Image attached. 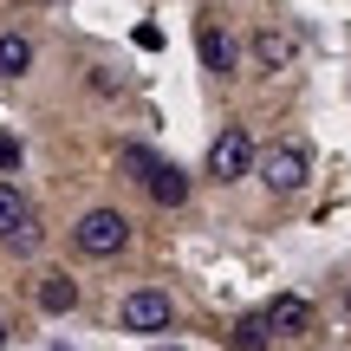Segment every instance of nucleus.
Returning a JSON list of instances; mask_svg holds the SVG:
<instances>
[{
    "label": "nucleus",
    "mask_w": 351,
    "mask_h": 351,
    "mask_svg": "<svg viewBox=\"0 0 351 351\" xmlns=\"http://www.w3.org/2000/svg\"><path fill=\"white\" fill-rule=\"evenodd\" d=\"M117 163H124V176L156 202V208H182V202H189V176L176 169V163H163L156 150H143V143H124V150H117Z\"/></svg>",
    "instance_id": "f257e3e1"
},
{
    "label": "nucleus",
    "mask_w": 351,
    "mask_h": 351,
    "mask_svg": "<svg viewBox=\"0 0 351 351\" xmlns=\"http://www.w3.org/2000/svg\"><path fill=\"white\" fill-rule=\"evenodd\" d=\"M72 247L85 254V261H111V254L130 247V215L124 208H85L72 228Z\"/></svg>",
    "instance_id": "f03ea898"
},
{
    "label": "nucleus",
    "mask_w": 351,
    "mask_h": 351,
    "mask_svg": "<svg viewBox=\"0 0 351 351\" xmlns=\"http://www.w3.org/2000/svg\"><path fill=\"white\" fill-rule=\"evenodd\" d=\"M254 176H261L274 195H300L306 176H313V156H306V143H274V150L254 156Z\"/></svg>",
    "instance_id": "7ed1b4c3"
},
{
    "label": "nucleus",
    "mask_w": 351,
    "mask_h": 351,
    "mask_svg": "<svg viewBox=\"0 0 351 351\" xmlns=\"http://www.w3.org/2000/svg\"><path fill=\"white\" fill-rule=\"evenodd\" d=\"M254 156H261V150H254L247 130H241V124H221L202 169H208V182H241V176H254Z\"/></svg>",
    "instance_id": "20e7f679"
},
{
    "label": "nucleus",
    "mask_w": 351,
    "mask_h": 351,
    "mask_svg": "<svg viewBox=\"0 0 351 351\" xmlns=\"http://www.w3.org/2000/svg\"><path fill=\"white\" fill-rule=\"evenodd\" d=\"M0 247H13V254L39 247V208L26 202L20 182H0Z\"/></svg>",
    "instance_id": "39448f33"
},
{
    "label": "nucleus",
    "mask_w": 351,
    "mask_h": 351,
    "mask_svg": "<svg viewBox=\"0 0 351 351\" xmlns=\"http://www.w3.org/2000/svg\"><path fill=\"white\" fill-rule=\"evenodd\" d=\"M117 326H124V332H169V326H176L169 293H163V287H130L124 306H117Z\"/></svg>",
    "instance_id": "423d86ee"
},
{
    "label": "nucleus",
    "mask_w": 351,
    "mask_h": 351,
    "mask_svg": "<svg viewBox=\"0 0 351 351\" xmlns=\"http://www.w3.org/2000/svg\"><path fill=\"white\" fill-rule=\"evenodd\" d=\"M195 59H202V72H215V78H234V65H241V46H234V33H228L221 20H195Z\"/></svg>",
    "instance_id": "0eeeda50"
},
{
    "label": "nucleus",
    "mask_w": 351,
    "mask_h": 351,
    "mask_svg": "<svg viewBox=\"0 0 351 351\" xmlns=\"http://www.w3.org/2000/svg\"><path fill=\"white\" fill-rule=\"evenodd\" d=\"M261 319H267L274 339H300V332H313V300H306V293H274V300L261 306Z\"/></svg>",
    "instance_id": "6e6552de"
},
{
    "label": "nucleus",
    "mask_w": 351,
    "mask_h": 351,
    "mask_svg": "<svg viewBox=\"0 0 351 351\" xmlns=\"http://www.w3.org/2000/svg\"><path fill=\"white\" fill-rule=\"evenodd\" d=\"M293 59H300V39L293 33H280V26H261V33H254V65H261V72H287Z\"/></svg>",
    "instance_id": "1a4fd4ad"
},
{
    "label": "nucleus",
    "mask_w": 351,
    "mask_h": 351,
    "mask_svg": "<svg viewBox=\"0 0 351 351\" xmlns=\"http://www.w3.org/2000/svg\"><path fill=\"white\" fill-rule=\"evenodd\" d=\"M72 306H78V280L59 274V267H46V280H39V313L59 319V313H72Z\"/></svg>",
    "instance_id": "9d476101"
},
{
    "label": "nucleus",
    "mask_w": 351,
    "mask_h": 351,
    "mask_svg": "<svg viewBox=\"0 0 351 351\" xmlns=\"http://www.w3.org/2000/svg\"><path fill=\"white\" fill-rule=\"evenodd\" d=\"M33 59H39V52H33V39H26V33H0V78H26V72H33Z\"/></svg>",
    "instance_id": "9b49d317"
},
{
    "label": "nucleus",
    "mask_w": 351,
    "mask_h": 351,
    "mask_svg": "<svg viewBox=\"0 0 351 351\" xmlns=\"http://www.w3.org/2000/svg\"><path fill=\"white\" fill-rule=\"evenodd\" d=\"M267 339H274V332H267V319H261V313H247V319L234 326V351H261Z\"/></svg>",
    "instance_id": "f8f14e48"
},
{
    "label": "nucleus",
    "mask_w": 351,
    "mask_h": 351,
    "mask_svg": "<svg viewBox=\"0 0 351 351\" xmlns=\"http://www.w3.org/2000/svg\"><path fill=\"white\" fill-rule=\"evenodd\" d=\"M13 169H20V137L0 130V176H13Z\"/></svg>",
    "instance_id": "ddd939ff"
},
{
    "label": "nucleus",
    "mask_w": 351,
    "mask_h": 351,
    "mask_svg": "<svg viewBox=\"0 0 351 351\" xmlns=\"http://www.w3.org/2000/svg\"><path fill=\"white\" fill-rule=\"evenodd\" d=\"M0 351H7V319H0Z\"/></svg>",
    "instance_id": "4468645a"
},
{
    "label": "nucleus",
    "mask_w": 351,
    "mask_h": 351,
    "mask_svg": "<svg viewBox=\"0 0 351 351\" xmlns=\"http://www.w3.org/2000/svg\"><path fill=\"white\" fill-rule=\"evenodd\" d=\"M345 319H351V293H345Z\"/></svg>",
    "instance_id": "2eb2a0df"
}]
</instances>
